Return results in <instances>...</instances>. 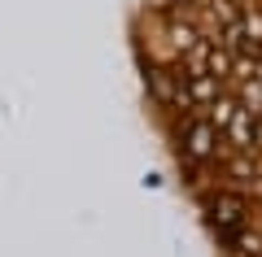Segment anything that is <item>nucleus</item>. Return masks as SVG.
Returning <instances> with one entry per match:
<instances>
[{
	"label": "nucleus",
	"instance_id": "obj_1",
	"mask_svg": "<svg viewBox=\"0 0 262 257\" xmlns=\"http://www.w3.org/2000/svg\"><path fill=\"white\" fill-rule=\"evenodd\" d=\"M210 148H214V127H192V135H188V153L192 157H210Z\"/></svg>",
	"mask_w": 262,
	"mask_h": 257
}]
</instances>
